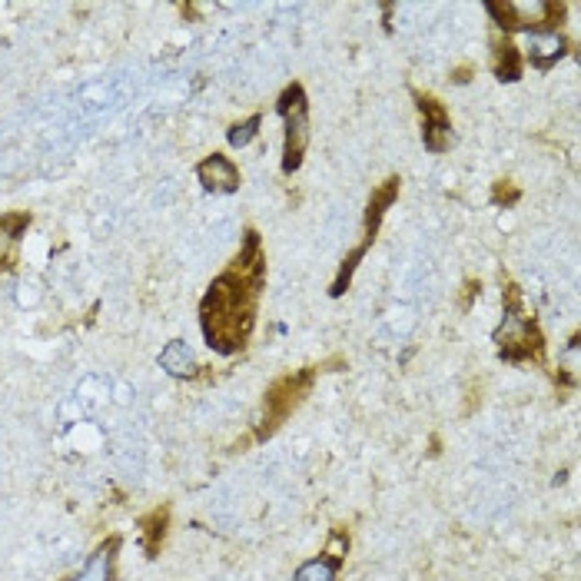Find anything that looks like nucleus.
<instances>
[{"label":"nucleus","mask_w":581,"mask_h":581,"mask_svg":"<svg viewBox=\"0 0 581 581\" xmlns=\"http://www.w3.org/2000/svg\"><path fill=\"white\" fill-rule=\"evenodd\" d=\"M489 14L495 17V24L502 30H552L555 27V17L562 20L565 7L562 4H545V0H535V4H489Z\"/></svg>","instance_id":"39448f33"},{"label":"nucleus","mask_w":581,"mask_h":581,"mask_svg":"<svg viewBox=\"0 0 581 581\" xmlns=\"http://www.w3.org/2000/svg\"><path fill=\"white\" fill-rule=\"evenodd\" d=\"M415 100H419V110H422V143H425V150L445 153L452 147L449 113H445V107L435 97H422V93H415Z\"/></svg>","instance_id":"423d86ee"},{"label":"nucleus","mask_w":581,"mask_h":581,"mask_svg":"<svg viewBox=\"0 0 581 581\" xmlns=\"http://www.w3.org/2000/svg\"><path fill=\"white\" fill-rule=\"evenodd\" d=\"M495 77L508 80V83L522 77V60H518V50L508 44V40H505V44H502V40L495 44Z\"/></svg>","instance_id":"4468645a"},{"label":"nucleus","mask_w":581,"mask_h":581,"mask_svg":"<svg viewBox=\"0 0 581 581\" xmlns=\"http://www.w3.org/2000/svg\"><path fill=\"white\" fill-rule=\"evenodd\" d=\"M346 548H349V538H346V532L342 528H336V532L329 535V548H326V558L329 562H342V555H346Z\"/></svg>","instance_id":"f3484780"},{"label":"nucleus","mask_w":581,"mask_h":581,"mask_svg":"<svg viewBox=\"0 0 581 581\" xmlns=\"http://www.w3.org/2000/svg\"><path fill=\"white\" fill-rule=\"evenodd\" d=\"M399 176H389L386 183L379 186L376 193H372V200H369V213H366V246H372V240H376V233H379V223H382V216H386V210L392 206V200L399 196Z\"/></svg>","instance_id":"9b49d317"},{"label":"nucleus","mask_w":581,"mask_h":581,"mask_svg":"<svg viewBox=\"0 0 581 581\" xmlns=\"http://www.w3.org/2000/svg\"><path fill=\"white\" fill-rule=\"evenodd\" d=\"M196 176H200L203 190H210V193H236L240 190V170H236V163L230 157H223V153L206 157L200 166H196Z\"/></svg>","instance_id":"0eeeda50"},{"label":"nucleus","mask_w":581,"mask_h":581,"mask_svg":"<svg viewBox=\"0 0 581 581\" xmlns=\"http://www.w3.org/2000/svg\"><path fill=\"white\" fill-rule=\"evenodd\" d=\"M562 57H565L562 34H555V30H535V34H528V60H532L538 70H548Z\"/></svg>","instance_id":"9d476101"},{"label":"nucleus","mask_w":581,"mask_h":581,"mask_svg":"<svg viewBox=\"0 0 581 581\" xmlns=\"http://www.w3.org/2000/svg\"><path fill=\"white\" fill-rule=\"evenodd\" d=\"M30 230V213H7L0 216V273L14 269L24 233Z\"/></svg>","instance_id":"1a4fd4ad"},{"label":"nucleus","mask_w":581,"mask_h":581,"mask_svg":"<svg viewBox=\"0 0 581 581\" xmlns=\"http://www.w3.org/2000/svg\"><path fill=\"white\" fill-rule=\"evenodd\" d=\"M495 342L502 349V359L508 362H525V359H542L545 339L538 326L532 323V316L522 313V303H518V293L512 289L508 293V313L502 319V326L495 329Z\"/></svg>","instance_id":"f03ea898"},{"label":"nucleus","mask_w":581,"mask_h":581,"mask_svg":"<svg viewBox=\"0 0 581 581\" xmlns=\"http://www.w3.org/2000/svg\"><path fill=\"white\" fill-rule=\"evenodd\" d=\"M166 518H170L166 508H153V512L140 522V528H143V548H147L150 558H157V552H160V542H163V535H166Z\"/></svg>","instance_id":"ddd939ff"},{"label":"nucleus","mask_w":581,"mask_h":581,"mask_svg":"<svg viewBox=\"0 0 581 581\" xmlns=\"http://www.w3.org/2000/svg\"><path fill=\"white\" fill-rule=\"evenodd\" d=\"M336 572H339V565L329 562L326 555H319V558H313V562H306L303 568H299L296 581H336Z\"/></svg>","instance_id":"2eb2a0df"},{"label":"nucleus","mask_w":581,"mask_h":581,"mask_svg":"<svg viewBox=\"0 0 581 581\" xmlns=\"http://www.w3.org/2000/svg\"><path fill=\"white\" fill-rule=\"evenodd\" d=\"M316 379V369H303V372H293V376H283L279 382H273V389L266 392V406H263V419H259V439L273 435L279 425H283L299 402L306 399L309 386Z\"/></svg>","instance_id":"20e7f679"},{"label":"nucleus","mask_w":581,"mask_h":581,"mask_svg":"<svg viewBox=\"0 0 581 581\" xmlns=\"http://www.w3.org/2000/svg\"><path fill=\"white\" fill-rule=\"evenodd\" d=\"M259 123H263L259 117H249V120H243V123H233V127H230V133H226V140H230V147L243 150L246 143L253 140L256 133H259Z\"/></svg>","instance_id":"dca6fc26"},{"label":"nucleus","mask_w":581,"mask_h":581,"mask_svg":"<svg viewBox=\"0 0 581 581\" xmlns=\"http://www.w3.org/2000/svg\"><path fill=\"white\" fill-rule=\"evenodd\" d=\"M266 283V256L259 233H246V246L233 259L230 269L220 273L206 289L200 303V329L206 346L220 356H233L249 342L256 326V303Z\"/></svg>","instance_id":"f257e3e1"},{"label":"nucleus","mask_w":581,"mask_h":581,"mask_svg":"<svg viewBox=\"0 0 581 581\" xmlns=\"http://www.w3.org/2000/svg\"><path fill=\"white\" fill-rule=\"evenodd\" d=\"M160 366L170 372L173 379H190L196 372V356L183 339H173V342H166L160 352Z\"/></svg>","instance_id":"f8f14e48"},{"label":"nucleus","mask_w":581,"mask_h":581,"mask_svg":"<svg viewBox=\"0 0 581 581\" xmlns=\"http://www.w3.org/2000/svg\"><path fill=\"white\" fill-rule=\"evenodd\" d=\"M279 117L286 120V147H283V173H296L303 166L309 147V103L299 83H289L276 103Z\"/></svg>","instance_id":"7ed1b4c3"},{"label":"nucleus","mask_w":581,"mask_h":581,"mask_svg":"<svg viewBox=\"0 0 581 581\" xmlns=\"http://www.w3.org/2000/svg\"><path fill=\"white\" fill-rule=\"evenodd\" d=\"M120 545H123V538L120 535H110L107 542H100L97 552L87 558V565H83L77 575H70L67 581H113V578H117Z\"/></svg>","instance_id":"6e6552de"}]
</instances>
